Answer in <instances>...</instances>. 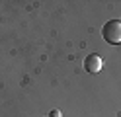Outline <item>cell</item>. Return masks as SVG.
<instances>
[{
  "label": "cell",
  "instance_id": "6da1fadb",
  "mask_svg": "<svg viewBox=\"0 0 121 117\" xmlns=\"http://www.w3.org/2000/svg\"><path fill=\"white\" fill-rule=\"evenodd\" d=\"M102 35H104L105 41L111 43V45L121 43V22H117V20L108 22V23L102 27Z\"/></svg>",
  "mask_w": 121,
  "mask_h": 117
},
{
  "label": "cell",
  "instance_id": "7a4b0ae2",
  "mask_svg": "<svg viewBox=\"0 0 121 117\" xmlns=\"http://www.w3.org/2000/svg\"><path fill=\"white\" fill-rule=\"evenodd\" d=\"M102 66H104V61H102V57H100V55H96V53L88 55V57H86V61H84V68H86V72H90V74L100 72V70H102Z\"/></svg>",
  "mask_w": 121,
  "mask_h": 117
},
{
  "label": "cell",
  "instance_id": "3957f363",
  "mask_svg": "<svg viewBox=\"0 0 121 117\" xmlns=\"http://www.w3.org/2000/svg\"><path fill=\"white\" fill-rule=\"evenodd\" d=\"M49 117H63V113H60L59 109H53V111H51V115H49Z\"/></svg>",
  "mask_w": 121,
  "mask_h": 117
}]
</instances>
